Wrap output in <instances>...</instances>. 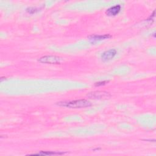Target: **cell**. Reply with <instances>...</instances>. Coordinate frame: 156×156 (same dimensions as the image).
<instances>
[{
  "label": "cell",
  "instance_id": "6da1fadb",
  "mask_svg": "<svg viewBox=\"0 0 156 156\" xmlns=\"http://www.w3.org/2000/svg\"><path fill=\"white\" fill-rule=\"evenodd\" d=\"M57 104L60 106L66 107L68 108H85L90 107L91 105V104L90 101L86 99H79L70 101H62L59 102Z\"/></svg>",
  "mask_w": 156,
  "mask_h": 156
},
{
  "label": "cell",
  "instance_id": "7a4b0ae2",
  "mask_svg": "<svg viewBox=\"0 0 156 156\" xmlns=\"http://www.w3.org/2000/svg\"><path fill=\"white\" fill-rule=\"evenodd\" d=\"M62 60V58L55 55H46L40 57L38 61L41 63H49V64H57Z\"/></svg>",
  "mask_w": 156,
  "mask_h": 156
},
{
  "label": "cell",
  "instance_id": "3957f363",
  "mask_svg": "<svg viewBox=\"0 0 156 156\" xmlns=\"http://www.w3.org/2000/svg\"><path fill=\"white\" fill-rule=\"evenodd\" d=\"M87 96L90 99H105L110 97V94L106 91H94L91 92L87 94Z\"/></svg>",
  "mask_w": 156,
  "mask_h": 156
},
{
  "label": "cell",
  "instance_id": "277c9868",
  "mask_svg": "<svg viewBox=\"0 0 156 156\" xmlns=\"http://www.w3.org/2000/svg\"><path fill=\"white\" fill-rule=\"evenodd\" d=\"M116 51L114 49H111L108 51H105L101 55L102 60L103 61H108L112 59L116 55Z\"/></svg>",
  "mask_w": 156,
  "mask_h": 156
},
{
  "label": "cell",
  "instance_id": "5b68a950",
  "mask_svg": "<svg viewBox=\"0 0 156 156\" xmlns=\"http://www.w3.org/2000/svg\"><path fill=\"white\" fill-rule=\"evenodd\" d=\"M111 37V35L109 34H105V35H93L88 37L89 40L92 43H96L97 41H101L102 40H105Z\"/></svg>",
  "mask_w": 156,
  "mask_h": 156
},
{
  "label": "cell",
  "instance_id": "8992f818",
  "mask_svg": "<svg viewBox=\"0 0 156 156\" xmlns=\"http://www.w3.org/2000/svg\"><path fill=\"white\" fill-rule=\"evenodd\" d=\"M121 9V6L119 5H116L115 6L111 7L110 8L108 9L106 11V13L108 16H115L117 15Z\"/></svg>",
  "mask_w": 156,
  "mask_h": 156
},
{
  "label": "cell",
  "instance_id": "52a82bcc",
  "mask_svg": "<svg viewBox=\"0 0 156 156\" xmlns=\"http://www.w3.org/2000/svg\"><path fill=\"white\" fill-rule=\"evenodd\" d=\"M64 152H53V151H41L37 154H31L33 155H62L64 154Z\"/></svg>",
  "mask_w": 156,
  "mask_h": 156
},
{
  "label": "cell",
  "instance_id": "ba28073f",
  "mask_svg": "<svg viewBox=\"0 0 156 156\" xmlns=\"http://www.w3.org/2000/svg\"><path fill=\"white\" fill-rule=\"evenodd\" d=\"M37 11L36 8L34 7H29L28 9H27V12L30 13H34L35 12H36Z\"/></svg>",
  "mask_w": 156,
  "mask_h": 156
},
{
  "label": "cell",
  "instance_id": "9c48e42d",
  "mask_svg": "<svg viewBox=\"0 0 156 156\" xmlns=\"http://www.w3.org/2000/svg\"><path fill=\"white\" fill-rule=\"evenodd\" d=\"M108 81H101V82H98L95 83V86H100V85H104L106 84Z\"/></svg>",
  "mask_w": 156,
  "mask_h": 156
}]
</instances>
